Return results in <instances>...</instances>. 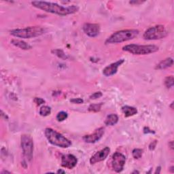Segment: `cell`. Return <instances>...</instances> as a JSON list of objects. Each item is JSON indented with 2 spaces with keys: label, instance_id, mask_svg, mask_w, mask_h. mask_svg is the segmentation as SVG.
<instances>
[{
  "label": "cell",
  "instance_id": "1",
  "mask_svg": "<svg viewBox=\"0 0 174 174\" xmlns=\"http://www.w3.org/2000/svg\"><path fill=\"white\" fill-rule=\"evenodd\" d=\"M31 4L34 7L42 10L43 11L61 16L73 14L79 10V8L76 6H63L52 2L34 1L31 2Z\"/></svg>",
  "mask_w": 174,
  "mask_h": 174
},
{
  "label": "cell",
  "instance_id": "2",
  "mask_svg": "<svg viewBox=\"0 0 174 174\" xmlns=\"http://www.w3.org/2000/svg\"><path fill=\"white\" fill-rule=\"evenodd\" d=\"M46 29L41 26L28 27L22 29H16L10 31L11 36L16 38L29 39L40 36L46 32Z\"/></svg>",
  "mask_w": 174,
  "mask_h": 174
},
{
  "label": "cell",
  "instance_id": "3",
  "mask_svg": "<svg viewBox=\"0 0 174 174\" xmlns=\"http://www.w3.org/2000/svg\"><path fill=\"white\" fill-rule=\"evenodd\" d=\"M140 34L138 29H124L118 31L111 35L106 41V44H118L136 38Z\"/></svg>",
  "mask_w": 174,
  "mask_h": 174
},
{
  "label": "cell",
  "instance_id": "4",
  "mask_svg": "<svg viewBox=\"0 0 174 174\" xmlns=\"http://www.w3.org/2000/svg\"><path fill=\"white\" fill-rule=\"evenodd\" d=\"M44 134L49 143L53 146L62 148H67L71 146V142L70 140L52 129L46 128Z\"/></svg>",
  "mask_w": 174,
  "mask_h": 174
},
{
  "label": "cell",
  "instance_id": "5",
  "mask_svg": "<svg viewBox=\"0 0 174 174\" xmlns=\"http://www.w3.org/2000/svg\"><path fill=\"white\" fill-rule=\"evenodd\" d=\"M159 47L155 45L129 44L124 46L122 50L135 55H145L154 53L159 50Z\"/></svg>",
  "mask_w": 174,
  "mask_h": 174
},
{
  "label": "cell",
  "instance_id": "6",
  "mask_svg": "<svg viewBox=\"0 0 174 174\" xmlns=\"http://www.w3.org/2000/svg\"><path fill=\"white\" fill-rule=\"evenodd\" d=\"M168 32L163 25L159 24L148 29L144 34V38L147 40H161L166 37Z\"/></svg>",
  "mask_w": 174,
  "mask_h": 174
},
{
  "label": "cell",
  "instance_id": "7",
  "mask_svg": "<svg viewBox=\"0 0 174 174\" xmlns=\"http://www.w3.org/2000/svg\"><path fill=\"white\" fill-rule=\"evenodd\" d=\"M20 144L24 157L27 161H31L34 154V141L31 136L28 134L22 135L20 138Z\"/></svg>",
  "mask_w": 174,
  "mask_h": 174
},
{
  "label": "cell",
  "instance_id": "8",
  "mask_svg": "<svg viewBox=\"0 0 174 174\" xmlns=\"http://www.w3.org/2000/svg\"><path fill=\"white\" fill-rule=\"evenodd\" d=\"M126 163V157L120 152H115L112 156V168L116 173H120L123 170Z\"/></svg>",
  "mask_w": 174,
  "mask_h": 174
},
{
  "label": "cell",
  "instance_id": "9",
  "mask_svg": "<svg viewBox=\"0 0 174 174\" xmlns=\"http://www.w3.org/2000/svg\"><path fill=\"white\" fill-rule=\"evenodd\" d=\"M104 133H105L104 128L100 127L95 130V131L93 133L84 136L82 139L86 143H88V144H95V143L101 140L104 135Z\"/></svg>",
  "mask_w": 174,
  "mask_h": 174
},
{
  "label": "cell",
  "instance_id": "10",
  "mask_svg": "<svg viewBox=\"0 0 174 174\" xmlns=\"http://www.w3.org/2000/svg\"><path fill=\"white\" fill-rule=\"evenodd\" d=\"M78 159L73 154H65L61 157V166L67 169H71L76 166Z\"/></svg>",
  "mask_w": 174,
  "mask_h": 174
},
{
  "label": "cell",
  "instance_id": "11",
  "mask_svg": "<svg viewBox=\"0 0 174 174\" xmlns=\"http://www.w3.org/2000/svg\"><path fill=\"white\" fill-rule=\"evenodd\" d=\"M110 149L109 147H106L102 150L98 151L91 157V159H90V163L91 165H93L95 163L101 162L107 158L108 155L110 154Z\"/></svg>",
  "mask_w": 174,
  "mask_h": 174
},
{
  "label": "cell",
  "instance_id": "12",
  "mask_svg": "<svg viewBox=\"0 0 174 174\" xmlns=\"http://www.w3.org/2000/svg\"><path fill=\"white\" fill-rule=\"evenodd\" d=\"M82 29L84 32L91 38H95L100 33V26L98 24L85 23Z\"/></svg>",
  "mask_w": 174,
  "mask_h": 174
},
{
  "label": "cell",
  "instance_id": "13",
  "mask_svg": "<svg viewBox=\"0 0 174 174\" xmlns=\"http://www.w3.org/2000/svg\"><path fill=\"white\" fill-rule=\"evenodd\" d=\"M124 59H120L115 63H111V64L106 67L103 70V74L106 77L112 76L116 73L118 71V68L121 65L122 63H124Z\"/></svg>",
  "mask_w": 174,
  "mask_h": 174
},
{
  "label": "cell",
  "instance_id": "14",
  "mask_svg": "<svg viewBox=\"0 0 174 174\" xmlns=\"http://www.w3.org/2000/svg\"><path fill=\"white\" fill-rule=\"evenodd\" d=\"M11 44L12 45H14V46L17 47V48H19L22 50H30L31 48V46H30L28 43H27L25 42L22 40H16V39H14L11 41Z\"/></svg>",
  "mask_w": 174,
  "mask_h": 174
},
{
  "label": "cell",
  "instance_id": "15",
  "mask_svg": "<svg viewBox=\"0 0 174 174\" xmlns=\"http://www.w3.org/2000/svg\"><path fill=\"white\" fill-rule=\"evenodd\" d=\"M173 65V60L172 58H167L161 61L156 66L157 69H165L170 67Z\"/></svg>",
  "mask_w": 174,
  "mask_h": 174
},
{
  "label": "cell",
  "instance_id": "16",
  "mask_svg": "<svg viewBox=\"0 0 174 174\" xmlns=\"http://www.w3.org/2000/svg\"><path fill=\"white\" fill-rule=\"evenodd\" d=\"M122 112L125 117H130V116L136 115L138 113V110L131 106H125L122 108Z\"/></svg>",
  "mask_w": 174,
  "mask_h": 174
},
{
  "label": "cell",
  "instance_id": "17",
  "mask_svg": "<svg viewBox=\"0 0 174 174\" xmlns=\"http://www.w3.org/2000/svg\"><path fill=\"white\" fill-rule=\"evenodd\" d=\"M118 122V116L116 114H111L107 116L105 120L106 126H114Z\"/></svg>",
  "mask_w": 174,
  "mask_h": 174
},
{
  "label": "cell",
  "instance_id": "18",
  "mask_svg": "<svg viewBox=\"0 0 174 174\" xmlns=\"http://www.w3.org/2000/svg\"><path fill=\"white\" fill-rule=\"evenodd\" d=\"M39 113H40V116H47L50 115L51 114V108L49 107V106H42V107L40 108Z\"/></svg>",
  "mask_w": 174,
  "mask_h": 174
},
{
  "label": "cell",
  "instance_id": "19",
  "mask_svg": "<svg viewBox=\"0 0 174 174\" xmlns=\"http://www.w3.org/2000/svg\"><path fill=\"white\" fill-rule=\"evenodd\" d=\"M52 53L55 55H56L57 57H58L59 58L63 59V60H65V59H67V55L63 52V50H61V49H55V50H52Z\"/></svg>",
  "mask_w": 174,
  "mask_h": 174
},
{
  "label": "cell",
  "instance_id": "20",
  "mask_svg": "<svg viewBox=\"0 0 174 174\" xmlns=\"http://www.w3.org/2000/svg\"><path fill=\"white\" fill-rule=\"evenodd\" d=\"M165 85L167 88H171L173 87L174 85V79L172 75H170V76H167L166 78L165 79L164 81Z\"/></svg>",
  "mask_w": 174,
  "mask_h": 174
},
{
  "label": "cell",
  "instance_id": "21",
  "mask_svg": "<svg viewBox=\"0 0 174 174\" xmlns=\"http://www.w3.org/2000/svg\"><path fill=\"white\" fill-rule=\"evenodd\" d=\"M103 105V103H99V104H91V106L89 107V112H99L101 110V106Z\"/></svg>",
  "mask_w": 174,
  "mask_h": 174
},
{
  "label": "cell",
  "instance_id": "22",
  "mask_svg": "<svg viewBox=\"0 0 174 174\" xmlns=\"http://www.w3.org/2000/svg\"><path fill=\"white\" fill-rule=\"evenodd\" d=\"M143 154V150L140 148H136L132 151V155L133 158L136 159H139L142 158Z\"/></svg>",
  "mask_w": 174,
  "mask_h": 174
},
{
  "label": "cell",
  "instance_id": "23",
  "mask_svg": "<svg viewBox=\"0 0 174 174\" xmlns=\"http://www.w3.org/2000/svg\"><path fill=\"white\" fill-rule=\"evenodd\" d=\"M67 113L65 112H60L57 114V120H58L59 122H62L64 121L65 120H66L67 118Z\"/></svg>",
  "mask_w": 174,
  "mask_h": 174
},
{
  "label": "cell",
  "instance_id": "24",
  "mask_svg": "<svg viewBox=\"0 0 174 174\" xmlns=\"http://www.w3.org/2000/svg\"><path fill=\"white\" fill-rule=\"evenodd\" d=\"M103 94H102L101 92H96V93H94L93 95L90 96V99H97L98 98H100L102 97Z\"/></svg>",
  "mask_w": 174,
  "mask_h": 174
},
{
  "label": "cell",
  "instance_id": "25",
  "mask_svg": "<svg viewBox=\"0 0 174 174\" xmlns=\"http://www.w3.org/2000/svg\"><path fill=\"white\" fill-rule=\"evenodd\" d=\"M34 102L37 104V105L40 106V105H42V104H43V103H44L45 101L43 99H42V98L36 97L34 99Z\"/></svg>",
  "mask_w": 174,
  "mask_h": 174
},
{
  "label": "cell",
  "instance_id": "26",
  "mask_svg": "<svg viewBox=\"0 0 174 174\" xmlns=\"http://www.w3.org/2000/svg\"><path fill=\"white\" fill-rule=\"evenodd\" d=\"M70 101L73 103H77V104H81L84 102V100L81 98H76V99H72L70 100Z\"/></svg>",
  "mask_w": 174,
  "mask_h": 174
},
{
  "label": "cell",
  "instance_id": "27",
  "mask_svg": "<svg viewBox=\"0 0 174 174\" xmlns=\"http://www.w3.org/2000/svg\"><path fill=\"white\" fill-rule=\"evenodd\" d=\"M157 144V140H154V141H153L152 142H151L150 144L149 145V149H150V150H151V151L154 150L155 148H156Z\"/></svg>",
  "mask_w": 174,
  "mask_h": 174
},
{
  "label": "cell",
  "instance_id": "28",
  "mask_svg": "<svg viewBox=\"0 0 174 174\" xmlns=\"http://www.w3.org/2000/svg\"><path fill=\"white\" fill-rule=\"evenodd\" d=\"M144 133L145 134H148V133H155L154 131L151 130L149 129V127H144Z\"/></svg>",
  "mask_w": 174,
  "mask_h": 174
},
{
  "label": "cell",
  "instance_id": "29",
  "mask_svg": "<svg viewBox=\"0 0 174 174\" xmlns=\"http://www.w3.org/2000/svg\"><path fill=\"white\" fill-rule=\"evenodd\" d=\"M144 1H130L129 3L131 4H136V5H138V4L142 3H144Z\"/></svg>",
  "mask_w": 174,
  "mask_h": 174
},
{
  "label": "cell",
  "instance_id": "30",
  "mask_svg": "<svg viewBox=\"0 0 174 174\" xmlns=\"http://www.w3.org/2000/svg\"><path fill=\"white\" fill-rule=\"evenodd\" d=\"M160 172H161V167H157V170H156V171H155L154 172V173H160Z\"/></svg>",
  "mask_w": 174,
  "mask_h": 174
},
{
  "label": "cell",
  "instance_id": "31",
  "mask_svg": "<svg viewBox=\"0 0 174 174\" xmlns=\"http://www.w3.org/2000/svg\"><path fill=\"white\" fill-rule=\"evenodd\" d=\"M57 173H65V171L62 170V169H59V170L57 171Z\"/></svg>",
  "mask_w": 174,
  "mask_h": 174
},
{
  "label": "cell",
  "instance_id": "32",
  "mask_svg": "<svg viewBox=\"0 0 174 174\" xmlns=\"http://www.w3.org/2000/svg\"><path fill=\"white\" fill-rule=\"evenodd\" d=\"M169 146H170V148H171V149H173V142H170V144H169Z\"/></svg>",
  "mask_w": 174,
  "mask_h": 174
},
{
  "label": "cell",
  "instance_id": "33",
  "mask_svg": "<svg viewBox=\"0 0 174 174\" xmlns=\"http://www.w3.org/2000/svg\"><path fill=\"white\" fill-rule=\"evenodd\" d=\"M174 167L173 166H172V167H171L170 168H169V170H170V171L171 173H173L174 172Z\"/></svg>",
  "mask_w": 174,
  "mask_h": 174
},
{
  "label": "cell",
  "instance_id": "34",
  "mask_svg": "<svg viewBox=\"0 0 174 174\" xmlns=\"http://www.w3.org/2000/svg\"><path fill=\"white\" fill-rule=\"evenodd\" d=\"M173 102H172V103H171V106H170V107L171 108V109H172V110L173 109Z\"/></svg>",
  "mask_w": 174,
  "mask_h": 174
},
{
  "label": "cell",
  "instance_id": "35",
  "mask_svg": "<svg viewBox=\"0 0 174 174\" xmlns=\"http://www.w3.org/2000/svg\"><path fill=\"white\" fill-rule=\"evenodd\" d=\"M139 173L138 171H133V173Z\"/></svg>",
  "mask_w": 174,
  "mask_h": 174
}]
</instances>
